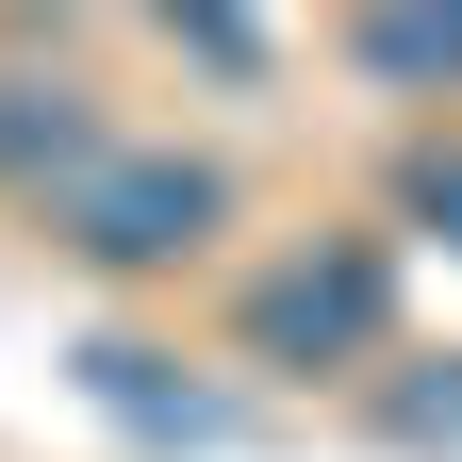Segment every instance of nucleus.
I'll list each match as a JSON object with an SVG mask.
<instances>
[{
	"label": "nucleus",
	"mask_w": 462,
	"mask_h": 462,
	"mask_svg": "<svg viewBox=\"0 0 462 462\" xmlns=\"http://www.w3.org/2000/svg\"><path fill=\"white\" fill-rule=\"evenodd\" d=\"M83 149H99V133H83V99H67V83H0V182H33V199H50Z\"/></svg>",
	"instance_id": "nucleus-4"
},
{
	"label": "nucleus",
	"mask_w": 462,
	"mask_h": 462,
	"mask_svg": "<svg viewBox=\"0 0 462 462\" xmlns=\"http://www.w3.org/2000/svg\"><path fill=\"white\" fill-rule=\"evenodd\" d=\"M165 17H182L215 67H264V17H248V0H165Z\"/></svg>",
	"instance_id": "nucleus-8"
},
{
	"label": "nucleus",
	"mask_w": 462,
	"mask_h": 462,
	"mask_svg": "<svg viewBox=\"0 0 462 462\" xmlns=\"http://www.w3.org/2000/svg\"><path fill=\"white\" fill-rule=\"evenodd\" d=\"M396 215H430L446 248H462V149H413V165H396Z\"/></svg>",
	"instance_id": "nucleus-7"
},
{
	"label": "nucleus",
	"mask_w": 462,
	"mask_h": 462,
	"mask_svg": "<svg viewBox=\"0 0 462 462\" xmlns=\"http://www.w3.org/2000/svg\"><path fill=\"white\" fill-rule=\"evenodd\" d=\"M380 330H396V264L364 248V231H330V248H298V264L248 281V364H364Z\"/></svg>",
	"instance_id": "nucleus-2"
},
{
	"label": "nucleus",
	"mask_w": 462,
	"mask_h": 462,
	"mask_svg": "<svg viewBox=\"0 0 462 462\" xmlns=\"http://www.w3.org/2000/svg\"><path fill=\"white\" fill-rule=\"evenodd\" d=\"M215 215H231V182H215L199 149H83L67 182H50V231H67L83 264H116V281L215 248Z\"/></svg>",
	"instance_id": "nucleus-1"
},
{
	"label": "nucleus",
	"mask_w": 462,
	"mask_h": 462,
	"mask_svg": "<svg viewBox=\"0 0 462 462\" xmlns=\"http://www.w3.org/2000/svg\"><path fill=\"white\" fill-rule=\"evenodd\" d=\"M346 50H364L380 99H462V0H364Z\"/></svg>",
	"instance_id": "nucleus-3"
},
{
	"label": "nucleus",
	"mask_w": 462,
	"mask_h": 462,
	"mask_svg": "<svg viewBox=\"0 0 462 462\" xmlns=\"http://www.w3.org/2000/svg\"><path fill=\"white\" fill-rule=\"evenodd\" d=\"M396 446H446L462 462V346H446V380H396Z\"/></svg>",
	"instance_id": "nucleus-6"
},
{
	"label": "nucleus",
	"mask_w": 462,
	"mask_h": 462,
	"mask_svg": "<svg viewBox=\"0 0 462 462\" xmlns=\"http://www.w3.org/2000/svg\"><path fill=\"white\" fill-rule=\"evenodd\" d=\"M83 380H99V396H116L133 430H182V446H215V430H231L199 380H165V346H83Z\"/></svg>",
	"instance_id": "nucleus-5"
}]
</instances>
